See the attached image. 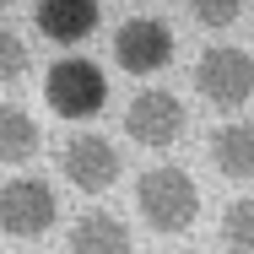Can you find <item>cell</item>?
<instances>
[{
    "mask_svg": "<svg viewBox=\"0 0 254 254\" xmlns=\"http://www.w3.org/2000/svg\"><path fill=\"white\" fill-rule=\"evenodd\" d=\"M184 130H190L184 103L173 98V92H162V87L141 92V98L125 108V135H130L135 146H152V152H162V146H173Z\"/></svg>",
    "mask_w": 254,
    "mask_h": 254,
    "instance_id": "5b68a950",
    "label": "cell"
},
{
    "mask_svg": "<svg viewBox=\"0 0 254 254\" xmlns=\"http://www.w3.org/2000/svg\"><path fill=\"white\" fill-rule=\"evenodd\" d=\"M98 0H38V11H33V22H38V33L54 38V44H81L92 27H98Z\"/></svg>",
    "mask_w": 254,
    "mask_h": 254,
    "instance_id": "ba28073f",
    "label": "cell"
},
{
    "mask_svg": "<svg viewBox=\"0 0 254 254\" xmlns=\"http://www.w3.org/2000/svg\"><path fill=\"white\" fill-rule=\"evenodd\" d=\"M195 87L216 108H244L254 98V60L244 49H233V44H211L195 60Z\"/></svg>",
    "mask_w": 254,
    "mask_h": 254,
    "instance_id": "3957f363",
    "label": "cell"
},
{
    "mask_svg": "<svg viewBox=\"0 0 254 254\" xmlns=\"http://www.w3.org/2000/svg\"><path fill=\"white\" fill-rule=\"evenodd\" d=\"M211 162H216V173L222 179H233V184H249L254 179V125H222L216 135H211Z\"/></svg>",
    "mask_w": 254,
    "mask_h": 254,
    "instance_id": "9c48e42d",
    "label": "cell"
},
{
    "mask_svg": "<svg viewBox=\"0 0 254 254\" xmlns=\"http://www.w3.org/2000/svg\"><path fill=\"white\" fill-rule=\"evenodd\" d=\"M130 227L114 216V211H87L76 227H70V254H130Z\"/></svg>",
    "mask_w": 254,
    "mask_h": 254,
    "instance_id": "30bf717a",
    "label": "cell"
},
{
    "mask_svg": "<svg viewBox=\"0 0 254 254\" xmlns=\"http://www.w3.org/2000/svg\"><path fill=\"white\" fill-rule=\"evenodd\" d=\"M222 249L254 254V195H244V200H233L222 211Z\"/></svg>",
    "mask_w": 254,
    "mask_h": 254,
    "instance_id": "7c38bea8",
    "label": "cell"
},
{
    "mask_svg": "<svg viewBox=\"0 0 254 254\" xmlns=\"http://www.w3.org/2000/svg\"><path fill=\"white\" fill-rule=\"evenodd\" d=\"M60 216V200L44 179H5L0 190V227L11 238H44Z\"/></svg>",
    "mask_w": 254,
    "mask_h": 254,
    "instance_id": "277c9868",
    "label": "cell"
},
{
    "mask_svg": "<svg viewBox=\"0 0 254 254\" xmlns=\"http://www.w3.org/2000/svg\"><path fill=\"white\" fill-rule=\"evenodd\" d=\"M190 16L211 33H222V27H233L244 16V0H190Z\"/></svg>",
    "mask_w": 254,
    "mask_h": 254,
    "instance_id": "4fadbf2b",
    "label": "cell"
},
{
    "mask_svg": "<svg viewBox=\"0 0 254 254\" xmlns=\"http://www.w3.org/2000/svg\"><path fill=\"white\" fill-rule=\"evenodd\" d=\"M44 103H49L60 119H92L108 103V76H103L98 60H81V54H65L54 60L49 76H44Z\"/></svg>",
    "mask_w": 254,
    "mask_h": 254,
    "instance_id": "7a4b0ae2",
    "label": "cell"
},
{
    "mask_svg": "<svg viewBox=\"0 0 254 254\" xmlns=\"http://www.w3.org/2000/svg\"><path fill=\"white\" fill-rule=\"evenodd\" d=\"M114 60H119V70H130V76H157V70L173 60V27H168L162 16H130V22H119Z\"/></svg>",
    "mask_w": 254,
    "mask_h": 254,
    "instance_id": "8992f818",
    "label": "cell"
},
{
    "mask_svg": "<svg viewBox=\"0 0 254 254\" xmlns=\"http://www.w3.org/2000/svg\"><path fill=\"white\" fill-rule=\"evenodd\" d=\"M0 5H16V0H0Z\"/></svg>",
    "mask_w": 254,
    "mask_h": 254,
    "instance_id": "9a60e30c",
    "label": "cell"
},
{
    "mask_svg": "<svg viewBox=\"0 0 254 254\" xmlns=\"http://www.w3.org/2000/svg\"><path fill=\"white\" fill-rule=\"evenodd\" d=\"M27 70V44H22V33H0V81H16Z\"/></svg>",
    "mask_w": 254,
    "mask_h": 254,
    "instance_id": "5bb4252c",
    "label": "cell"
},
{
    "mask_svg": "<svg viewBox=\"0 0 254 254\" xmlns=\"http://www.w3.org/2000/svg\"><path fill=\"white\" fill-rule=\"evenodd\" d=\"M60 173H65L81 195H103V190L119 184L125 162L114 152V141H103V135H70L65 152H60Z\"/></svg>",
    "mask_w": 254,
    "mask_h": 254,
    "instance_id": "52a82bcc",
    "label": "cell"
},
{
    "mask_svg": "<svg viewBox=\"0 0 254 254\" xmlns=\"http://www.w3.org/2000/svg\"><path fill=\"white\" fill-rule=\"evenodd\" d=\"M44 146V130L27 108H0V157L16 168V162H33Z\"/></svg>",
    "mask_w": 254,
    "mask_h": 254,
    "instance_id": "8fae6325",
    "label": "cell"
},
{
    "mask_svg": "<svg viewBox=\"0 0 254 254\" xmlns=\"http://www.w3.org/2000/svg\"><path fill=\"white\" fill-rule=\"evenodd\" d=\"M135 205H141V216H146L152 233L179 238V233H190L195 216H200V190H195V179H190L184 168H152V173H141V184H135Z\"/></svg>",
    "mask_w": 254,
    "mask_h": 254,
    "instance_id": "6da1fadb",
    "label": "cell"
}]
</instances>
